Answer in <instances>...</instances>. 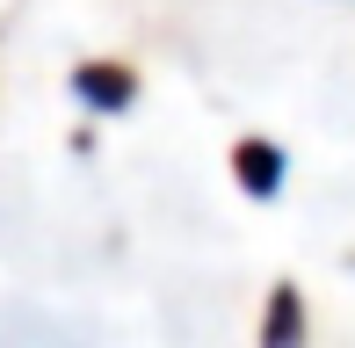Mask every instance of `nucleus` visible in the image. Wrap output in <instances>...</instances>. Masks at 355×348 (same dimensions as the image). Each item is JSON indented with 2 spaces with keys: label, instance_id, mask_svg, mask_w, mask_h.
Segmentation results:
<instances>
[{
  "label": "nucleus",
  "instance_id": "f257e3e1",
  "mask_svg": "<svg viewBox=\"0 0 355 348\" xmlns=\"http://www.w3.org/2000/svg\"><path fill=\"white\" fill-rule=\"evenodd\" d=\"M73 94L87 109H109V116H116V109H131V94H138V80L123 66H80L73 73Z\"/></svg>",
  "mask_w": 355,
  "mask_h": 348
},
{
  "label": "nucleus",
  "instance_id": "f03ea898",
  "mask_svg": "<svg viewBox=\"0 0 355 348\" xmlns=\"http://www.w3.org/2000/svg\"><path fill=\"white\" fill-rule=\"evenodd\" d=\"M232 167H239V182H247V196H276L283 189V153H268V146H239Z\"/></svg>",
  "mask_w": 355,
  "mask_h": 348
},
{
  "label": "nucleus",
  "instance_id": "7ed1b4c3",
  "mask_svg": "<svg viewBox=\"0 0 355 348\" xmlns=\"http://www.w3.org/2000/svg\"><path fill=\"white\" fill-rule=\"evenodd\" d=\"M304 341V312H297V290H276L268 297V327H261V348H297Z\"/></svg>",
  "mask_w": 355,
  "mask_h": 348
}]
</instances>
